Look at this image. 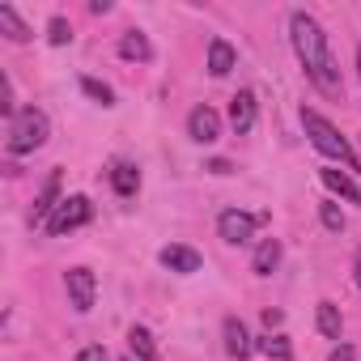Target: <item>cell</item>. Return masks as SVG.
<instances>
[{
    "label": "cell",
    "instance_id": "obj_13",
    "mask_svg": "<svg viewBox=\"0 0 361 361\" xmlns=\"http://www.w3.org/2000/svg\"><path fill=\"white\" fill-rule=\"evenodd\" d=\"M106 178H111V188H115V196H123V200H132V196L140 192V170H136L132 161H115Z\"/></svg>",
    "mask_w": 361,
    "mask_h": 361
},
{
    "label": "cell",
    "instance_id": "obj_30",
    "mask_svg": "<svg viewBox=\"0 0 361 361\" xmlns=\"http://www.w3.org/2000/svg\"><path fill=\"white\" fill-rule=\"evenodd\" d=\"M123 361H136V357H123Z\"/></svg>",
    "mask_w": 361,
    "mask_h": 361
},
{
    "label": "cell",
    "instance_id": "obj_22",
    "mask_svg": "<svg viewBox=\"0 0 361 361\" xmlns=\"http://www.w3.org/2000/svg\"><path fill=\"white\" fill-rule=\"evenodd\" d=\"M319 221H323V230H331V234H344V213H340V204H336V200L319 204Z\"/></svg>",
    "mask_w": 361,
    "mask_h": 361
},
{
    "label": "cell",
    "instance_id": "obj_8",
    "mask_svg": "<svg viewBox=\"0 0 361 361\" xmlns=\"http://www.w3.org/2000/svg\"><path fill=\"white\" fill-rule=\"evenodd\" d=\"M319 178H323V188H327L331 196H340V200H348V204H361V188L353 183V174H348V170H340V166H323Z\"/></svg>",
    "mask_w": 361,
    "mask_h": 361
},
{
    "label": "cell",
    "instance_id": "obj_16",
    "mask_svg": "<svg viewBox=\"0 0 361 361\" xmlns=\"http://www.w3.org/2000/svg\"><path fill=\"white\" fill-rule=\"evenodd\" d=\"M234 64H238V51H234L226 39H213V43H209V73H213V77H226Z\"/></svg>",
    "mask_w": 361,
    "mask_h": 361
},
{
    "label": "cell",
    "instance_id": "obj_7",
    "mask_svg": "<svg viewBox=\"0 0 361 361\" xmlns=\"http://www.w3.org/2000/svg\"><path fill=\"white\" fill-rule=\"evenodd\" d=\"M188 136H192L196 145H213V140L221 136V115H217L213 106H196V111L188 115Z\"/></svg>",
    "mask_w": 361,
    "mask_h": 361
},
{
    "label": "cell",
    "instance_id": "obj_12",
    "mask_svg": "<svg viewBox=\"0 0 361 361\" xmlns=\"http://www.w3.org/2000/svg\"><path fill=\"white\" fill-rule=\"evenodd\" d=\"M230 123H234L238 136L255 128V94H251V90H238V94L230 98Z\"/></svg>",
    "mask_w": 361,
    "mask_h": 361
},
{
    "label": "cell",
    "instance_id": "obj_1",
    "mask_svg": "<svg viewBox=\"0 0 361 361\" xmlns=\"http://www.w3.org/2000/svg\"><path fill=\"white\" fill-rule=\"evenodd\" d=\"M289 39H293V51H298L306 77H310L323 94L340 98V94H344V81H340V68H336V56H331V43H327L323 26H319L310 13L298 9V13L289 18Z\"/></svg>",
    "mask_w": 361,
    "mask_h": 361
},
{
    "label": "cell",
    "instance_id": "obj_2",
    "mask_svg": "<svg viewBox=\"0 0 361 361\" xmlns=\"http://www.w3.org/2000/svg\"><path fill=\"white\" fill-rule=\"evenodd\" d=\"M302 128H306V136H310V145L323 153V157H331V161H340L348 174L353 170H361V157L353 153V145L340 136V128L331 123V119H323L319 111H310V106H302Z\"/></svg>",
    "mask_w": 361,
    "mask_h": 361
},
{
    "label": "cell",
    "instance_id": "obj_29",
    "mask_svg": "<svg viewBox=\"0 0 361 361\" xmlns=\"http://www.w3.org/2000/svg\"><path fill=\"white\" fill-rule=\"evenodd\" d=\"M357 77H361V47H357Z\"/></svg>",
    "mask_w": 361,
    "mask_h": 361
},
{
    "label": "cell",
    "instance_id": "obj_28",
    "mask_svg": "<svg viewBox=\"0 0 361 361\" xmlns=\"http://www.w3.org/2000/svg\"><path fill=\"white\" fill-rule=\"evenodd\" d=\"M353 281H357V289H361V251H357V259H353Z\"/></svg>",
    "mask_w": 361,
    "mask_h": 361
},
{
    "label": "cell",
    "instance_id": "obj_18",
    "mask_svg": "<svg viewBox=\"0 0 361 361\" xmlns=\"http://www.w3.org/2000/svg\"><path fill=\"white\" fill-rule=\"evenodd\" d=\"M314 319H319V331H323L327 340H340V331H344V319H340V306H336V302H319Z\"/></svg>",
    "mask_w": 361,
    "mask_h": 361
},
{
    "label": "cell",
    "instance_id": "obj_21",
    "mask_svg": "<svg viewBox=\"0 0 361 361\" xmlns=\"http://www.w3.org/2000/svg\"><path fill=\"white\" fill-rule=\"evenodd\" d=\"M81 90H85L94 102H102V106H115V90H111V85H102L98 77H81Z\"/></svg>",
    "mask_w": 361,
    "mask_h": 361
},
{
    "label": "cell",
    "instance_id": "obj_11",
    "mask_svg": "<svg viewBox=\"0 0 361 361\" xmlns=\"http://www.w3.org/2000/svg\"><path fill=\"white\" fill-rule=\"evenodd\" d=\"M161 268H170V272H178V276H192V272H200V255H196L192 247L170 243V247H161Z\"/></svg>",
    "mask_w": 361,
    "mask_h": 361
},
{
    "label": "cell",
    "instance_id": "obj_5",
    "mask_svg": "<svg viewBox=\"0 0 361 361\" xmlns=\"http://www.w3.org/2000/svg\"><path fill=\"white\" fill-rule=\"evenodd\" d=\"M268 217L264 213H243V209H226L221 217H217V234L230 243V247H247L251 238H255V230L264 226Z\"/></svg>",
    "mask_w": 361,
    "mask_h": 361
},
{
    "label": "cell",
    "instance_id": "obj_27",
    "mask_svg": "<svg viewBox=\"0 0 361 361\" xmlns=\"http://www.w3.org/2000/svg\"><path fill=\"white\" fill-rule=\"evenodd\" d=\"M204 170H213V174H234V166H230L226 157H213V161H209Z\"/></svg>",
    "mask_w": 361,
    "mask_h": 361
},
{
    "label": "cell",
    "instance_id": "obj_6",
    "mask_svg": "<svg viewBox=\"0 0 361 361\" xmlns=\"http://www.w3.org/2000/svg\"><path fill=\"white\" fill-rule=\"evenodd\" d=\"M64 289H68V302L77 314H90L94 310V298H98V281L90 268H68L64 272Z\"/></svg>",
    "mask_w": 361,
    "mask_h": 361
},
{
    "label": "cell",
    "instance_id": "obj_4",
    "mask_svg": "<svg viewBox=\"0 0 361 361\" xmlns=\"http://www.w3.org/2000/svg\"><path fill=\"white\" fill-rule=\"evenodd\" d=\"M94 221V204H90V196H64L60 200V209L47 217V234L51 238H64V234H73V230H81V226H90Z\"/></svg>",
    "mask_w": 361,
    "mask_h": 361
},
{
    "label": "cell",
    "instance_id": "obj_3",
    "mask_svg": "<svg viewBox=\"0 0 361 361\" xmlns=\"http://www.w3.org/2000/svg\"><path fill=\"white\" fill-rule=\"evenodd\" d=\"M47 136H51L47 115H43L39 106H26V111H18V115L9 119V140H5V149H9L13 157H26V153L43 149Z\"/></svg>",
    "mask_w": 361,
    "mask_h": 361
},
{
    "label": "cell",
    "instance_id": "obj_19",
    "mask_svg": "<svg viewBox=\"0 0 361 361\" xmlns=\"http://www.w3.org/2000/svg\"><path fill=\"white\" fill-rule=\"evenodd\" d=\"M128 344H132V357H140V361H157V357H161V353H157V340H153L149 327H140V323L128 331Z\"/></svg>",
    "mask_w": 361,
    "mask_h": 361
},
{
    "label": "cell",
    "instance_id": "obj_15",
    "mask_svg": "<svg viewBox=\"0 0 361 361\" xmlns=\"http://www.w3.org/2000/svg\"><path fill=\"white\" fill-rule=\"evenodd\" d=\"M276 264H281V238H264V243L255 247L251 272H255V276H272V272H276Z\"/></svg>",
    "mask_w": 361,
    "mask_h": 361
},
{
    "label": "cell",
    "instance_id": "obj_24",
    "mask_svg": "<svg viewBox=\"0 0 361 361\" xmlns=\"http://www.w3.org/2000/svg\"><path fill=\"white\" fill-rule=\"evenodd\" d=\"M0 111H5L9 119L18 115V111H13V81H9V77H0Z\"/></svg>",
    "mask_w": 361,
    "mask_h": 361
},
{
    "label": "cell",
    "instance_id": "obj_14",
    "mask_svg": "<svg viewBox=\"0 0 361 361\" xmlns=\"http://www.w3.org/2000/svg\"><path fill=\"white\" fill-rule=\"evenodd\" d=\"M119 56H123V60H136V64H149V60H153V43H149L140 30H123V35H119Z\"/></svg>",
    "mask_w": 361,
    "mask_h": 361
},
{
    "label": "cell",
    "instance_id": "obj_20",
    "mask_svg": "<svg viewBox=\"0 0 361 361\" xmlns=\"http://www.w3.org/2000/svg\"><path fill=\"white\" fill-rule=\"evenodd\" d=\"M259 353H264V357H272V361H293L289 336H281V331H276V336H264V340H259Z\"/></svg>",
    "mask_w": 361,
    "mask_h": 361
},
{
    "label": "cell",
    "instance_id": "obj_17",
    "mask_svg": "<svg viewBox=\"0 0 361 361\" xmlns=\"http://www.w3.org/2000/svg\"><path fill=\"white\" fill-rule=\"evenodd\" d=\"M0 35H5L9 43H26V39H30V26L18 18L13 5H0Z\"/></svg>",
    "mask_w": 361,
    "mask_h": 361
},
{
    "label": "cell",
    "instance_id": "obj_10",
    "mask_svg": "<svg viewBox=\"0 0 361 361\" xmlns=\"http://www.w3.org/2000/svg\"><path fill=\"white\" fill-rule=\"evenodd\" d=\"M60 183H64V170H51L47 174V183H43V192H39V200H35V226H47V217L60 209Z\"/></svg>",
    "mask_w": 361,
    "mask_h": 361
},
{
    "label": "cell",
    "instance_id": "obj_25",
    "mask_svg": "<svg viewBox=\"0 0 361 361\" xmlns=\"http://www.w3.org/2000/svg\"><path fill=\"white\" fill-rule=\"evenodd\" d=\"M77 361H111V353H106L102 344H85V348L77 353Z\"/></svg>",
    "mask_w": 361,
    "mask_h": 361
},
{
    "label": "cell",
    "instance_id": "obj_26",
    "mask_svg": "<svg viewBox=\"0 0 361 361\" xmlns=\"http://www.w3.org/2000/svg\"><path fill=\"white\" fill-rule=\"evenodd\" d=\"M327 361H357V348H353V344H336Z\"/></svg>",
    "mask_w": 361,
    "mask_h": 361
},
{
    "label": "cell",
    "instance_id": "obj_9",
    "mask_svg": "<svg viewBox=\"0 0 361 361\" xmlns=\"http://www.w3.org/2000/svg\"><path fill=\"white\" fill-rule=\"evenodd\" d=\"M221 331H226V353H230L234 361H247V357H251V353L259 348V344L251 340V331H247V323H243V319H234V314L226 319V327H221Z\"/></svg>",
    "mask_w": 361,
    "mask_h": 361
},
{
    "label": "cell",
    "instance_id": "obj_23",
    "mask_svg": "<svg viewBox=\"0 0 361 361\" xmlns=\"http://www.w3.org/2000/svg\"><path fill=\"white\" fill-rule=\"evenodd\" d=\"M47 43H51V47H64V43H73V26H68L64 18H51V22H47Z\"/></svg>",
    "mask_w": 361,
    "mask_h": 361
}]
</instances>
